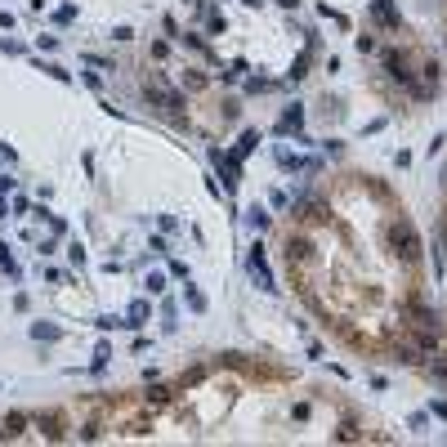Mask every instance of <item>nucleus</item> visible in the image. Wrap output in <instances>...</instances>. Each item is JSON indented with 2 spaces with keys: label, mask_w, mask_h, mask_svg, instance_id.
Instances as JSON below:
<instances>
[{
  "label": "nucleus",
  "mask_w": 447,
  "mask_h": 447,
  "mask_svg": "<svg viewBox=\"0 0 447 447\" xmlns=\"http://www.w3.org/2000/svg\"><path fill=\"white\" fill-rule=\"evenodd\" d=\"M389 237H393V246H402V260H416V255H421V237H416V228H411L407 219L393 224Z\"/></svg>",
  "instance_id": "nucleus-1"
},
{
  "label": "nucleus",
  "mask_w": 447,
  "mask_h": 447,
  "mask_svg": "<svg viewBox=\"0 0 447 447\" xmlns=\"http://www.w3.org/2000/svg\"><path fill=\"white\" fill-rule=\"evenodd\" d=\"M407 313L416 317V327H439V313H434L425 300H407Z\"/></svg>",
  "instance_id": "nucleus-2"
},
{
  "label": "nucleus",
  "mask_w": 447,
  "mask_h": 447,
  "mask_svg": "<svg viewBox=\"0 0 447 447\" xmlns=\"http://www.w3.org/2000/svg\"><path fill=\"white\" fill-rule=\"evenodd\" d=\"M430 376H434V380H447V358H434V363H430Z\"/></svg>",
  "instance_id": "nucleus-3"
},
{
  "label": "nucleus",
  "mask_w": 447,
  "mask_h": 447,
  "mask_svg": "<svg viewBox=\"0 0 447 447\" xmlns=\"http://www.w3.org/2000/svg\"><path fill=\"white\" fill-rule=\"evenodd\" d=\"M278 5H286V9H295V5H300V0H278Z\"/></svg>",
  "instance_id": "nucleus-4"
}]
</instances>
